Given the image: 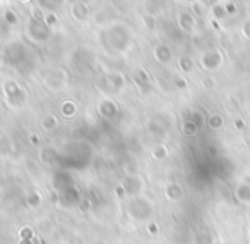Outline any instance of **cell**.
I'll return each instance as SVG.
<instances>
[{"mask_svg":"<svg viewBox=\"0 0 250 244\" xmlns=\"http://www.w3.org/2000/svg\"><path fill=\"white\" fill-rule=\"evenodd\" d=\"M24 35L29 41L36 43V45H43L52 38V29L43 21H36V19L29 18L24 26Z\"/></svg>","mask_w":250,"mask_h":244,"instance_id":"277c9868","label":"cell"},{"mask_svg":"<svg viewBox=\"0 0 250 244\" xmlns=\"http://www.w3.org/2000/svg\"><path fill=\"white\" fill-rule=\"evenodd\" d=\"M132 80H134V84L139 87L141 93H146L147 89H151V77H149V74H147V70L143 69V67L134 70Z\"/></svg>","mask_w":250,"mask_h":244,"instance_id":"4fadbf2b","label":"cell"},{"mask_svg":"<svg viewBox=\"0 0 250 244\" xmlns=\"http://www.w3.org/2000/svg\"><path fill=\"white\" fill-rule=\"evenodd\" d=\"M43 203V195L40 191H36V189H33V191H29L28 195H26V205L29 206V208H40Z\"/></svg>","mask_w":250,"mask_h":244,"instance_id":"44dd1931","label":"cell"},{"mask_svg":"<svg viewBox=\"0 0 250 244\" xmlns=\"http://www.w3.org/2000/svg\"><path fill=\"white\" fill-rule=\"evenodd\" d=\"M69 12H70V18L77 22H86L91 16V9L86 2H72Z\"/></svg>","mask_w":250,"mask_h":244,"instance_id":"30bf717a","label":"cell"},{"mask_svg":"<svg viewBox=\"0 0 250 244\" xmlns=\"http://www.w3.org/2000/svg\"><path fill=\"white\" fill-rule=\"evenodd\" d=\"M79 113V106H77L76 101L72 99H65L60 104V114H62L65 120H74Z\"/></svg>","mask_w":250,"mask_h":244,"instance_id":"ffe728a7","label":"cell"},{"mask_svg":"<svg viewBox=\"0 0 250 244\" xmlns=\"http://www.w3.org/2000/svg\"><path fill=\"white\" fill-rule=\"evenodd\" d=\"M18 244H35V241H26V239H19Z\"/></svg>","mask_w":250,"mask_h":244,"instance_id":"e575fe53","label":"cell"},{"mask_svg":"<svg viewBox=\"0 0 250 244\" xmlns=\"http://www.w3.org/2000/svg\"><path fill=\"white\" fill-rule=\"evenodd\" d=\"M100 41L106 53L110 55H124L127 53L134 45V35L132 29L124 22H117L110 24L108 28L101 29Z\"/></svg>","mask_w":250,"mask_h":244,"instance_id":"6da1fadb","label":"cell"},{"mask_svg":"<svg viewBox=\"0 0 250 244\" xmlns=\"http://www.w3.org/2000/svg\"><path fill=\"white\" fill-rule=\"evenodd\" d=\"M5 56H7V60L12 65H19L26 56L24 46H22L21 43H12V45H9L7 50H5Z\"/></svg>","mask_w":250,"mask_h":244,"instance_id":"7c38bea8","label":"cell"},{"mask_svg":"<svg viewBox=\"0 0 250 244\" xmlns=\"http://www.w3.org/2000/svg\"><path fill=\"white\" fill-rule=\"evenodd\" d=\"M149 154H151V159H153V161H163V159H167L168 155H170V150H168L167 145L158 144L151 149Z\"/></svg>","mask_w":250,"mask_h":244,"instance_id":"7402d4cb","label":"cell"},{"mask_svg":"<svg viewBox=\"0 0 250 244\" xmlns=\"http://www.w3.org/2000/svg\"><path fill=\"white\" fill-rule=\"evenodd\" d=\"M29 140H31V144H33V145H40V138L36 137L35 133H33L31 137H29Z\"/></svg>","mask_w":250,"mask_h":244,"instance_id":"836d02e7","label":"cell"},{"mask_svg":"<svg viewBox=\"0 0 250 244\" xmlns=\"http://www.w3.org/2000/svg\"><path fill=\"white\" fill-rule=\"evenodd\" d=\"M153 56L158 63H161V65H168V63L173 60V50H171L168 45H165V43H160V45L154 46Z\"/></svg>","mask_w":250,"mask_h":244,"instance_id":"8fae6325","label":"cell"},{"mask_svg":"<svg viewBox=\"0 0 250 244\" xmlns=\"http://www.w3.org/2000/svg\"><path fill=\"white\" fill-rule=\"evenodd\" d=\"M96 86L100 87L101 91H104V93L117 94V93H120V91H124L125 77H124V74H120V72H108V74H104V75L98 77Z\"/></svg>","mask_w":250,"mask_h":244,"instance_id":"52a82bcc","label":"cell"},{"mask_svg":"<svg viewBox=\"0 0 250 244\" xmlns=\"http://www.w3.org/2000/svg\"><path fill=\"white\" fill-rule=\"evenodd\" d=\"M115 193H117V196H122V198H127V196H125V191L122 189V186H120V185H118L117 188H115Z\"/></svg>","mask_w":250,"mask_h":244,"instance_id":"d6a6232c","label":"cell"},{"mask_svg":"<svg viewBox=\"0 0 250 244\" xmlns=\"http://www.w3.org/2000/svg\"><path fill=\"white\" fill-rule=\"evenodd\" d=\"M125 212L136 222H151V217L154 213V203L147 196H137V198H129L125 203Z\"/></svg>","mask_w":250,"mask_h":244,"instance_id":"7a4b0ae2","label":"cell"},{"mask_svg":"<svg viewBox=\"0 0 250 244\" xmlns=\"http://www.w3.org/2000/svg\"><path fill=\"white\" fill-rule=\"evenodd\" d=\"M70 82V75L63 67H55L52 69L43 79V86L48 93H62Z\"/></svg>","mask_w":250,"mask_h":244,"instance_id":"3957f363","label":"cell"},{"mask_svg":"<svg viewBox=\"0 0 250 244\" xmlns=\"http://www.w3.org/2000/svg\"><path fill=\"white\" fill-rule=\"evenodd\" d=\"M43 22H45V24L53 31V28H55V26H59L60 19H59V16H57L55 11H46L45 18H43Z\"/></svg>","mask_w":250,"mask_h":244,"instance_id":"603a6c76","label":"cell"},{"mask_svg":"<svg viewBox=\"0 0 250 244\" xmlns=\"http://www.w3.org/2000/svg\"><path fill=\"white\" fill-rule=\"evenodd\" d=\"M91 244H108L106 241H103V239H96V241H93Z\"/></svg>","mask_w":250,"mask_h":244,"instance_id":"d590c367","label":"cell"},{"mask_svg":"<svg viewBox=\"0 0 250 244\" xmlns=\"http://www.w3.org/2000/svg\"><path fill=\"white\" fill-rule=\"evenodd\" d=\"M182 131H184L187 137H192V135H195V133H197V125H195V121L194 120L185 121V123L182 125Z\"/></svg>","mask_w":250,"mask_h":244,"instance_id":"484cf974","label":"cell"},{"mask_svg":"<svg viewBox=\"0 0 250 244\" xmlns=\"http://www.w3.org/2000/svg\"><path fill=\"white\" fill-rule=\"evenodd\" d=\"M177 24L184 33H192L195 28V19L190 11H180L177 16Z\"/></svg>","mask_w":250,"mask_h":244,"instance_id":"2e32d148","label":"cell"},{"mask_svg":"<svg viewBox=\"0 0 250 244\" xmlns=\"http://www.w3.org/2000/svg\"><path fill=\"white\" fill-rule=\"evenodd\" d=\"M93 21L96 22L101 29L108 28V26L115 22L110 9H96V11H94V16H93Z\"/></svg>","mask_w":250,"mask_h":244,"instance_id":"e0dca14e","label":"cell"},{"mask_svg":"<svg viewBox=\"0 0 250 244\" xmlns=\"http://www.w3.org/2000/svg\"><path fill=\"white\" fill-rule=\"evenodd\" d=\"M146 230L149 232V236H156V234L160 232V225H158L154 220H151V222L146 224Z\"/></svg>","mask_w":250,"mask_h":244,"instance_id":"f546056e","label":"cell"},{"mask_svg":"<svg viewBox=\"0 0 250 244\" xmlns=\"http://www.w3.org/2000/svg\"><path fill=\"white\" fill-rule=\"evenodd\" d=\"M59 125H60V121H59V118H57L55 113H46L40 118V128H42L45 133H52V131H55L57 128H59Z\"/></svg>","mask_w":250,"mask_h":244,"instance_id":"ac0fdd59","label":"cell"},{"mask_svg":"<svg viewBox=\"0 0 250 244\" xmlns=\"http://www.w3.org/2000/svg\"><path fill=\"white\" fill-rule=\"evenodd\" d=\"M38 159L45 166H57L60 162V152L53 145H43L38 149Z\"/></svg>","mask_w":250,"mask_h":244,"instance_id":"9c48e42d","label":"cell"},{"mask_svg":"<svg viewBox=\"0 0 250 244\" xmlns=\"http://www.w3.org/2000/svg\"><path fill=\"white\" fill-rule=\"evenodd\" d=\"M194 244H212V237L208 232H199L194 237Z\"/></svg>","mask_w":250,"mask_h":244,"instance_id":"4316f807","label":"cell"},{"mask_svg":"<svg viewBox=\"0 0 250 244\" xmlns=\"http://www.w3.org/2000/svg\"><path fill=\"white\" fill-rule=\"evenodd\" d=\"M223 56L218 50H211V52H206L204 55L201 56V65L208 70H214L221 65Z\"/></svg>","mask_w":250,"mask_h":244,"instance_id":"5bb4252c","label":"cell"},{"mask_svg":"<svg viewBox=\"0 0 250 244\" xmlns=\"http://www.w3.org/2000/svg\"><path fill=\"white\" fill-rule=\"evenodd\" d=\"M175 87H177L178 91H184L185 87H187V82H185L184 77H177V79H175Z\"/></svg>","mask_w":250,"mask_h":244,"instance_id":"4dcf8cb0","label":"cell"},{"mask_svg":"<svg viewBox=\"0 0 250 244\" xmlns=\"http://www.w3.org/2000/svg\"><path fill=\"white\" fill-rule=\"evenodd\" d=\"M19 239H26V241H35V229L31 225H22L18 232Z\"/></svg>","mask_w":250,"mask_h":244,"instance_id":"d4e9b609","label":"cell"},{"mask_svg":"<svg viewBox=\"0 0 250 244\" xmlns=\"http://www.w3.org/2000/svg\"><path fill=\"white\" fill-rule=\"evenodd\" d=\"M2 16H4V21L7 22V24H11V26L19 24V16H18V12H16L14 9H4Z\"/></svg>","mask_w":250,"mask_h":244,"instance_id":"cb8c5ba5","label":"cell"},{"mask_svg":"<svg viewBox=\"0 0 250 244\" xmlns=\"http://www.w3.org/2000/svg\"><path fill=\"white\" fill-rule=\"evenodd\" d=\"M163 196L168 202H178V200L184 196V188H182L180 183L170 181L163 186Z\"/></svg>","mask_w":250,"mask_h":244,"instance_id":"9a60e30c","label":"cell"},{"mask_svg":"<svg viewBox=\"0 0 250 244\" xmlns=\"http://www.w3.org/2000/svg\"><path fill=\"white\" fill-rule=\"evenodd\" d=\"M96 110H98V114H100L101 118H104V120H115V118L118 116V113H120V108H118L117 101L108 96H103L98 101Z\"/></svg>","mask_w":250,"mask_h":244,"instance_id":"ba28073f","label":"cell"},{"mask_svg":"<svg viewBox=\"0 0 250 244\" xmlns=\"http://www.w3.org/2000/svg\"><path fill=\"white\" fill-rule=\"evenodd\" d=\"M120 186L125 191L127 198H137V196H143L146 181H144V178L139 172H127V174L122 178Z\"/></svg>","mask_w":250,"mask_h":244,"instance_id":"8992f818","label":"cell"},{"mask_svg":"<svg viewBox=\"0 0 250 244\" xmlns=\"http://www.w3.org/2000/svg\"><path fill=\"white\" fill-rule=\"evenodd\" d=\"M178 67H180L182 72L187 74V72H190L194 65H192V60L188 58V56H182V58H178Z\"/></svg>","mask_w":250,"mask_h":244,"instance_id":"f1b7e54d","label":"cell"},{"mask_svg":"<svg viewBox=\"0 0 250 244\" xmlns=\"http://www.w3.org/2000/svg\"><path fill=\"white\" fill-rule=\"evenodd\" d=\"M209 125H211V128H218L223 125V120L221 116H211V120H209Z\"/></svg>","mask_w":250,"mask_h":244,"instance_id":"1f68e13d","label":"cell"},{"mask_svg":"<svg viewBox=\"0 0 250 244\" xmlns=\"http://www.w3.org/2000/svg\"><path fill=\"white\" fill-rule=\"evenodd\" d=\"M16 150V142L9 135L0 133V157H11Z\"/></svg>","mask_w":250,"mask_h":244,"instance_id":"d6986e66","label":"cell"},{"mask_svg":"<svg viewBox=\"0 0 250 244\" xmlns=\"http://www.w3.org/2000/svg\"><path fill=\"white\" fill-rule=\"evenodd\" d=\"M2 93H4L5 103L11 108H21L26 101V91L19 86L18 80L7 79L2 82Z\"/></svg>","mask_w":250,"mask_h":244,"instance_id":"5b68a950","label":"cell"},{"mask_svg":"<svg viewBox=\"0 0 250 244\" xmlns=\"http://www.w3.org/2000/svg\"><path fill=\"white\" fill-rule=\"evenodd\" d=\"M141 21H143V26L146 29H154L156 28V18L151 14H144L143 18H141Z\"/></svg>","mask_w":250,"mask_h":244,"instance_id":"83f0119b","label":"cell"}]
</instances>
